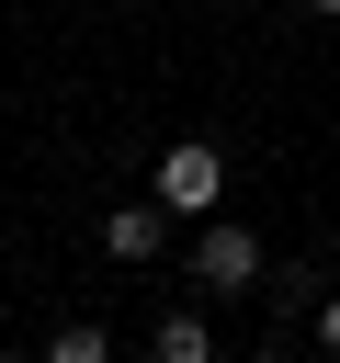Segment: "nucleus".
<instances>
[{"label": "nucleus", "instance_id": "f257e3e1", "mask_svg": "<svg viewBox=\"0 0 340 363\" xmlns=\"http://www.w3.org/2000/svg\"><path fill=\"white\" fill-rule=\"evenodd\" d=\"M215 193H227V159H215L204 136H181V147L147 170V204H159V216H204V227H215Z\"/></svg>", "mask_w": 340, "mask_h": 363}, {"label": "nucleus", "instance_id": "f03ea898", "mask_svg": "<svg viewBox=\"0 0 340 363\" xmlns=\"http://www.w3.org/2000/svg\"><path fill=\"white\" fill-rule=\"evenodd\" d=\"M193 284H204V295H249V284H261V238L215 216V227L193 238Z\"/></svg>", "mask_w": 340, "mask_h": 363}, {"label": "nucleus", "instance_id": "7ed1b4c3", "mask_svg": "<svg viewBox=\"0 0 340 363\" xmlns=\"http://www.w3.org/2000/svg\"><path fill=\"white\" fill-rule=\"evenodd\" d=\"M102 250H113V261H159V250H170V216H159V204H113V216H102Z\"/></svg>", "mask_w": 340, "mask_h": 363}, {"label": "nucleus", "instance_id": "20e7f679", "mask_svg": "<svg viewBox=\"0 0 340 363\" xmlns=\"http://www.w3.org/2000/svg\"><path fill=\"white\" fill-rule=\"evenodd\" d=\"M159 363H215V329H204L193 306H170V318H159Z\"/></svg>", "mask_w": 340, "mask_h": 363}, {"label": "nucleus", "instance_id": "39448f33", "mask_svg": "<svg viewBox=\"0 0 340 363\" xmlns=\"http://www.w3.org/2000/svg\"><path fill=\"white\" fill-rule=\"evenodd\" d=\"M34 363H113V340H102V329H57Z\"/></svg>", "mask_w": 340, "mask_h": 363}, {"label": "nucleus", "instance_id": "423d86ee", "mask_svg": "<svg viewBox=\"0 0 340 363\" xmlns=\"http://www.w3.org/2000/svg\"><path fill=\"white\" fill-rule=\"evenodd\" d=\"M317 340H329V352H340V295H329V306H317Z\"/></svg>", "mask_w": 340, "mask_h": 363}, {"label": "nucleus", "instance_id": "0eeeda50", "mask_svg": "<svg viewBox=\"0 0 340 363\" xmlns=\"http://www.w3.org/2000/svg\"><path fill=\"white\" fill-rule=\"evenodd\" d=\"M249 363H283V352H249Z\"/></svg>", "mask_w": 340, "mask_h": 363}, {"label": "nucleus", "instance_id": "6e6552de", "mask_svg": "<svg viewBox=\"0 0 340 363\" xmlns=\"http://www.w3.org/2000/svg\"><path fill=\"white\" fill-rule=\"evenodd\" d=\"M0 363H11V352H0Z\"/></svg>", "mask_w": 340, "mask_h": 363}]
</instances>
